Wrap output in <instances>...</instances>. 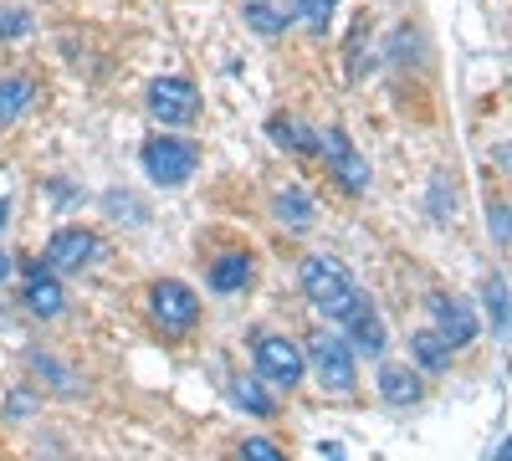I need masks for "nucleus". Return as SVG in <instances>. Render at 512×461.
<instances>
[{"label":"nucleus","instance_id":"1","mask_svg":"<svg viewBox=\"0 0 512 461\" xmlns=\"http://www.w3.org/2000/svg\"><path fill=\"white\" fill-rule=\"evenodd\" d=\"M297 282H303L308 303H313L328 323H338V328H344V323L369 303L364 287L349 277V267L338 262V257H303V267H297Z\"/></svg>","mask_w":512,"mask_h":461},{"label":"nucleus","instance_id":"2","mask_svg":"<svg viewBox=\"0 0 512 461\" xmlns=\"http://www.w3.org/2000/svg\"><path fill=\"white\" fill-rule=\"evenodd\" d=\"M303 359H308V369L318 374V385H323L328 395H354V385H359V364H354V349H349L344 333L318 328L313 339L303 344Z\"/></svg>","mask_w":512,"mask_h":461},{"label":"nucleus","instance_id":"3","mask_svg":"<svg viewBox=\"0 0 512 461\" xmlns=\"http://www.w3.org/2000/svg\"><path fill=\"white\" fill-rule=\"evenodd\" d=\"M149 318H154V328L164 333V339H185V333L200 323L195 287L180 282V277H159V282L149 287Z\"/></svg>","mask_w":512,"mask_h":461},{"label":"nucleus","instance_id":"4","mask_svg":"<svg viewBox=\"0 0 512 461\" xmlns=\"http://www.w3.org/2000/svg\"><path fill=\"white\" fill-rule=\"evenodd\" d=\"M139 159H144V175H149L154 185L180 190V185H190L195 170H200V144H195V139H175V134H159V139L144 144Z\"/></svg>","mask_w":512,"mask_h":461},{"label":"nucleus","instance_id":"5","mask_svg":"<svg viewBox=\"0 0 512 461\" xmlns=\"http://www.w3.org/2000/svg\"><path fill=\"white\" fill-rule=\"evenodd\" d=\"M256 374H262L272 390H297L308 374L303 344L287 339V333H262V339H256Z\"/></svg>","mask_w":512,"mask_h":461},{"label":"nucleus","instance_id":"6","mask_svg":"<svg viewBox=\"0 0 512 461\" xmlns=\"http://www.w3.org/2000/svg\"><path fill=\"white\" fill-rule=\"evenodd\" d=\"M144 103H149V118L164 123V129H185V123L200 118V88L190 77H154Z\"/></svg>","mask_w":512,"mask_h":461},{"label":"nucleus","instance_id":"7","mask_svg":"<svg viewBox=\"0 0 512 461\" xmlns=\"http://www.w3.org/2000/svg\"><path fill=\"white\" fill-rule=\"evenodd\" d=\"M41 262H47L52 272H88V267L103 262V236L88 231V226H62V231H52Z\"/></svg>","mask_w":512,"mask_h":461},{"label":"nucleus","instance_id":"8","mask_svg":"<svg viewBox=\"0 0 512 461\" xmlns=\"http://www.w3.org/2000/svg\"><path fill=\"white\" fill-rule=\"evenodd\" d=\"M318 154L328 159V175L338 180V190H344V195H364L369 190V159L354 149V139L344 129L318 134Z\"/></svg>","mask_w":512,"mask_h":461},{"label":"nucleus","instance_id":"9","mask_svg":"<svg viewBox=\"0 0 512 461\" xmlns=\"http://www.w3.org/2000/svg\"><path fill=\"white\" fill-rule=\"evenodd\" d=\"M431 328L441 333V339L451 344V349H466L477 339V313H472V303H461V298H451V292H431Z\"/></svg>","mask_w":512,"mask_h":461},{"label":"nucleus","instance_id":"10","mask_svg":"<svg viewBox=\"0 0 512 461\" xmlns=\"http://www.w3.org/2000/svg\"><path fill=\"white\" fill-rule=\"evenodd\" d=\"M21 303H26V313H36V318H62L67 292H62V282H57V272H52L47 262H31V267L21 272Z\"/></svg>","mask_w":512,"mask_h":461},{"label":"nucleus","instance_id":"11","mask_svg":"<svg viewBox=\"0 0 512 461\" xmlns=\"http://www.w3.org/2000/svg\"><path fill=\"white\" fill-rule=\"evenodd\" d=\"M241 16L256 36H282L303 21V0H241Z\"/></svg>","mask_w":512,"mask_h":461},{"label":"nucleus","instance_id":"12","mask_svg":"<svg viewBox=\"0 0 512 461\" xmlns=\"http://www.w3.org/2000/svg\"><path fill=\"white\" fill-rule=\"evenodd\" d=\"M251 277H256V257H251V251H221V257L210 262V272H205L210 292H246Z\"/></svg>","mask_w":512,"mask_h":461},{"label":"nucleus","instance_id":"13","mask_svg":"<svg viewBox=\"0 0 512 461\" xmlns=\"http://www.w3.org/2000/svg\"><path fill=\"white\" fill-rule=\"evenodd\" d=\"M420 395H425L420 369H410V364H384V369H379V400H384V405L405 410V405H420Z\"/></svg>","mask_w":512,"mask_h":461},{"label":"nucleus","instance_id":"14","mask_svg":"<svg viewBox=\"0 0 512 461\" xmlns=\"http://www.w3.org/2000/svg\"><path fill=\"white\" fill-rule=\"evenodd\" d=\"M344 328H349V349H354V354L379 359L384 349H390V333H384V318L374 313V303H364V308H359Z\"/></svg>","mask_w":512,"mask_h":461},{"label":"nucleus","instance_id":"15","mask_svg":"<svg viewBox=\"0 0 512 461\" xmlns=\"http://www.w3.org/2000/svg\"><path fill=\"white\" fill-rule=\"evenodd\" d=\"M267 134H272L277 149H287V154H318V134L308 129L303 118H292V113H272V118H267Z\"/></svg>","mask_w":512,"mask_h":461},{"label":"nucleus","instance_id":"16","mask_svg":"<svg viewBox=\"0 0 512 461\" xmlns=\"http://www.w3.org/2000/svg\"><path fill=\"white\" fill-rule=\"evenodd\" d=\"M31 103H36V82L26 72H6V77H0V129H11Z\"/></svg>","mask_w":512,"mask_h":461},{"label":"nucleus","instance_id":"17","mask_svg":"<svg viewBox=\"0 0 512 461\" xmlns=\"http://www.w3.org/2000/svg\"><path fill=\"white\" fill-rule=\"evenodd\" d=\"M410 354H415V364H420L425 374H446V369H451V359H456V349L441 339L436 328H420L415 339H410Z\"/></svg>","mask_w":512,"mask_h":461},{"label":"nucleus","instance_id":"18","mask_svg":"<svg viewBox=\"0 0 512 461\" xmlns=\"http://www.w3.org/2000/svg\"><path fill=\"white\" fill-rule=\"evenodd\" d=\"M272 216H277L287 231H308L318 211H313V200H308L303 190H297V185H287V190H277V195H272Z\"/></svg>","mask_w":512,"mask_h":461},{"label":"nucleus","instance_id":"19","mask_svg":"<svg viewBox=\"0 0 512 461\" xmlns=\"http://www.w3.org/2000/svg\"><path fill=\"white\" fill-rule=\"evenodd\" d=\"M231 395H236V405H241V410L262 415V421H272V415H277V405L262 395V385H256V380H236V390H231Z\"/></svg>","mask_w":512,"mask_h":461},{"label":"nucleus","instance_id":"20","mask_svg":"<svg viewBox=\"0 0 512 461\" xmlns=\"http://www.w3.org/2000/svg\"><path fill=\"white\" fill-rule=\"evenodd\" d=\"M482 298H487V313H492V333L502 339V333H507V282L502 277H487Z\"/></svg>","mask_w":512,"mask_h":461},{"label":"nucleus","instance_id":"21","mask_svg":"<svg viewBox=\"0 0 512 461\" xmlns=\"http://www.w3.org/2000/svg\"><path fill=\"white\" fill-rule=\"evenodd\" d=\"M31 369H36V374H47V380H57V385H52L57 395H77V374H72V369H62L57 359H47V354H31Z\"/></svg>","mask_w":512,"mask_h":461},{"label":"nucleus","instance_id":"22","mask_svg":"<svg viewBox=\"0 0 512 461\" xmlns=\"http://www.w3.org/2000/svg\"><path fill=\"white\" fill-rule=\"evenodd\" d=\"M241 461H292L277 441H267V436H246L241 441Z\"/></svg>","mask_w":512,"mask_h":461},{"label":"nucleus","instance_id":"23","mask_svg":"<svg viewBox=\"0 0 512 461\" xmlns=\"http://www.w3.org/2000/svg\"><path fill=\"white\" fill-rule=\"evenodd\" d=\"M333 11H338V0H303V21L323 36L328 31V21H333Z\"/></svg>","mask_w":512,"mask_h":461},{"label":"nucleus","instance_id":"24","mask_svg":"<svg viewBox=\"0 0 512 461\" xmlns=\"http://www.w3.org/2000/svg\"><path fill=\"white\" fill-rule=\"evenodd\" d=\"M487 231L497 236V246L507 251V205L497 200V205H487Z\"/></svg>","mask_w":512,"mask_h":461},{"label":"nucleus","instance_id":"25","mask_svg":"<svg viewBox=\"0 0 512 461\" xmlns=\"http://www.w3.org/2000/svg\"><path fill=\"white\" fill-rule=\"evenodd\" d=\"M31 405H36V400H31V395H26V390H16V395H11V400H6V410H11V415H26V410H31Z\"/></svg>","mask_w":512,"mask_h":461},{"label":"nucleus","instance_id":"26","mask_svg":"<svg viewBox=\"0 0 512 461\" xmlns=\"http://www.w3.org/2000/svg\"><path fill=\"white\" fill-rule=\"evenodd\" d=\"M11 277H16V262L6 257V251H0V282H11Z\"/></svg>","mask_w":512,"mask_h":461},{"label":"nucleus","instance_id":"27","mask_svg":"<svg viewBox=\"0 0 512 461\" xmlns=\"http://www.w3.org/2000/svg\"><path fill=\"white\" fill-rule=\"evenodd\" d=\"M6 216H11V200H0V231H6Z\"/></svg>","mask_w":512,"mask_h":461}]
</instances>
